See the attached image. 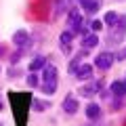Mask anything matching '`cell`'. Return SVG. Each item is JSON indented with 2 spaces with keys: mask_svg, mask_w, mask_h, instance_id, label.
Returning a JSON list of instances; mask_svg holds the SVG:
<instances>
[{
  "mask_svg": "<svg viewBox=\"0 0 126 126\" xmlns=\"http://www.w3.org/2000/svg\"><path fill=\"white\" fill-rule=\"evenodd\" d=\"M32 97L30 93H11L9 94V101H11V107H13V116L17 120V126H25L27 122V113L32 109Z\"/></svg>",
  "mask_w": 126,
  "mask_h": 126,
  "instance_id": "cell-1",
  "label": "cell"
},
{
  "mask_svg": "<svg viewBox=\"0 0 126 126\" xmlns=\"http://www.w3.org/2000/svg\"><path fill=\"white\" fill-rule=\"evenodd\" d=\"M67 23H69V30L74 32V36L84 32V27H86V25H84V17H82V13H80L78 6H72V9H69V13H67Z\"/></svg>",
  "mask_w": 126,
  "mask_h": 126,
  "instance_id": "cell-2",
  "label": "cell"
},
{
  "mask_svg": "<svg viewBox=\"0 0 126 126\" xmlns=\"http://www.w3.org/2000/svg\"><path fill=\"white\" fill-rule=\"evenodd\" d=\"M124 36H126V15H120L118 23L109 32V42H120Z\"/></svg>",
  "mask_w": 126,
  "mask_h": 126,
  "instance_id": "cell-3",
  "label": "cell"
},
{
  "mask_svg": "<svg viewBox=\"0 0 126 126\" xmlns=\"http://www.w3.org/2000/svg\"><path fill=\"white\" fill-rule=\"evenodd\" d=\"M113 63H116V57H113V53H109V50H105V53H99L97 57H94V67L101 69V72L109 69Z\"/></svg>",
  "mask_w": 126,
  "mask_h": 126,
  "instance_id": "cell-4",
  "label": "cell"
},
{
  "mask_svg": "<svg viewBox=\"0 0 126 126\" xmlns=\"http://www.w3.org/2000/svg\"><path fill=\"white\" fill-rule=\"evenodd\" d=\"M13 44L17 46L19 50H25V48H30V32L27 30H17L13 34Z\"/></svg>",
  "mask_w": 126,
  "mask_h": 126,
  "instance_id": "cell-5",
  "label": "cell"
},
{
  "mask_svg": "<svg viewBox=\"0 0 126 126\" xmlns=\"http://www.w3.org/2000/svg\"><path fill=\"white\" fill-rule=\"evenodd\" d=\"M101 86H103V82H101V80H90L88 84L80 86V97H86V99H90L93 94L101 93Z\"/></svg>",
  "mask_w": 126,
  "mask_h": 126,
  "instance_id": "cell-6",
  "label": "cell"
},
{
  "mask_svg": "<svg viewBox=\"0 0 126 126\" xmlns=\"http://www.w3.org/2000/svg\"><path fill=\"white\" fill-rule=\"evenodd\" d=\"M61 107H63V111H65V113L74 116V113H78V109H80V101H78L76 97H74V94H67V97L63 99Z\"/></svg>",
  "mask_w": 126,
  "mask_h": 126,
  "instance_id": "cell-7",
  "label": "cell"
},
{
  "mask_svg": "<svg viewBox=\"0 0 126 126\" xmlns=\"http://www.w3.org/2000/svg\"><path fill=\"white\" fill-rule=\"evenodd\" d=\"M72 40H74V32L72 30H63L61 34H59V46H61V50L65 55L72 50Z\"/></svg>",
  "mask_w": 126,
  "mask_h": 126,
  "instance_id": "cell-8",
  "label": "cell"
},
{
  "mask_svg": "<svg viewBox=\"0 0 126 126\" xmlns=\"http://www.w3.org/2000/svg\"><path fill=\"white\" fill-rule=\"evenodd\" d=\"M48 65V59L44 57V55H38V57H34L30 61V67H27V72L30 74H36V72H42V69Z\"/></svg>",
  "mask_w": 126,
  "mask_h": 126,
  "instance_id": "cell-9",
  "label": "cell"
},
{
  "mask_svg": "<svg viewBox=\"0 0 126 126\" xmlns=\"http://www.w3.org/2000/svg\"><path fill=\"white\" fill-rule=\"evenodd\" d=\"M84 113H86V118H88L90 122H97V120L101 118V113H103V111H101V105H99V103H94V101H90V103L86 105Z\"/></svg>",
  "mask_w": 126,
  "mask_h": 126,
  "instance_id": "cell-10",
  "label": "cell"
},
{
  "mask_svg": "<svg viewBox=\"0 0 126 126\" xmlns=\"http://www.w3.org/2000/svg\"><path fill=\"white\" fill-rule=\"evenodd\" d=\"M42 82H59V69L55 67L53 63H48L42 69Z\"/></svg>",
  "mask_w": 126,
  "mask_h": 126,
  "instance_id": "cell-11",
  "label": "cell"
},
{
  "mask_svg": "<svg viewBox=\"0 0 126 126\" xmlns=\"http://www.w3.org/2000/svg\"><path fill=\"white\" fill-rule=\"evenodd\" d=\"M93 65H88V63H82L80 67H78V72H76V78L78 80H82V82H88V80H93Z\"/></svg>",
  "mask_w": 126,
  "mask_h": 126,
  "instance_id": "cell-12",
  "label": "cell"
},
{
  "mask_svg": "<svg viewBox=\"0 0 126 126\" xmlns=\"http://www.w3.org/2000/svg\"><path fill=\"white\" fill-rule=\"evenodd\" d=\"M78 4H80V9L84 11L86 15H94L97 11L101 9L99 0H78Z\"/></svg>",
  "mask_w": 126,
  "mask_h": 126,
  "instance_id": "cell-13",
  "label": "cell"
},
{
  "mask_svg": "<svg viewBox=\"0 0 126 126\" xmlns=\"http://www.w3.org/2000/svg\"><path fill=\"white\" fill-rule=\"evenodd\" d=\"M72 0H55V13H53V17L55 19H59L63 13H69V9H72Z\"/></svg>",
  "mask_w": 126,
  "mask_h": 126,
  "instance_id": "cell-14",
  "label": "cell"
},
{
  "mask_svg": "<svg viewBox=\"0 0 126 126\" xmlns=\"http://www.w3.org/2000/svg\"><path fill=\"white\" fill-rule=\"evenodd\" d=\"M99 46V34H86L84 38H82V48L84 50H90V48H97Z\"/></svg>",
  "mask_w": 126,
  "mask_h": 126,
  "instance_id": "cell-15",
  "label": "cell"
},
{
  "mask_svg": "<svg viewBox=\"0 0 126 126\" xmlns=\"http://www.w3.org/2000/svg\"><path fill=\"white\" fill-rule=\"evenodd\" d=\"M82 57H86V50H84V48H82L80 53H78L76 57H74L72 61H69V65H67V72L72 74V76H76V72H78V67H80V65H82Z\"/></svg>",
  "mask_w": 126,
  "mask_h": 126,
  "instance_id": "cell-16",
  "label": "cell"
},
{
  "mask_svg": "<svg viewBox=\"0 0 126 126\" xmlns=\"http://www.w3.org/2000/svg\"><path fill=\"white\" fill-rule=\"evenodd\" d=\"M46 109H50V101H46V99H32V111H38V113H42V111H46Z\"/></svg>",
  "mask_w": 126,
  "mask_h": 126,
  "instance_id": "cell-17",
  "label": "cell"
},
{
  "mask_svg": "<svg viewBox=\"0 0 126 126\" xmlns=\"http://www.w3.org/2000/svg\"><path fill=\"white\" fill-rule=\"evenodd\" d=\"M109 93H111V97H124V94H126L124 82H122V80H113L111 84H109Z\"/></svg>",
  "mask_w": 126,
  "mask_h": 126,
  "instance_id": "cell-18",
  "label": "cell"
},
{
  "mask_svg": "<svg viewBox=\"0 0 126 126\" xmlns=\"http://www.w3.org/2000/svg\"><path fill=\"white\" fill-rule=\"evenodd\" d=\"M118 19H120V15H118L116 11H107V13L103 15V25L105 27H113L118 23Z\"/></svg>",
  "mask_w": 126,
  "mask_h": 126,
  "instance_id": "cell-19",
  "label": "cell"
},
{
  "mask_svg": "<svg viewBox=\"0 0 126 126\" xmlns=\"http://www.w3.org/2000/svg\"><path fill=\"white\" fill-rule=\"evenodd\" d=\"M57 84H59V82H40V90L50 97V94L57 93Z\"/></svg>",
  "mask_w": 126,
  "mask_h": 126,
  "instance_id": "cell-20",
  "label": "cell"
},
{
  "mask_svg": "<svg viewBox=\"0 0 126 126\" xmlns=\"http://www.w3.org/2000/svg\"><path fill=\"white\" fill-rule=\"evenodd\" d=\"M88 27H90V32H93V34H99L101 30H103V19H90L88 21Z\"/></svg>",
  "mask_w": 126,
  "mask_h": 126,
  "instance_id": "cell-21",
  "label": "cell"
},
{
  "mask_svg": "<svg viewBox=\"0 0 126 126\" xmlns=\"http://www.w3.org/2000/svg\"><path fill=\"white\" fill-rule=\"evenodd\" d=\"M25 82H27V86H32V88H38V86H40V78H38V74H27Z\"/></svg>",
  "mask_w": 126,
  "mask_h": 126,
  "instance_id": "cell-22",
  "label": "cell"
},
{
  "mask_svg": "<svg viewBox=\"0 0 126 126\" xmlns=\"http://www.w3.org/2000/svg\"><path fill=\"white\" fill-rule=\"evenodd\" d=\"M21 55H23V50H17V53H13V55H11V67L19 63V59H21Z\"/></svg>",
  "mask_w": 126,
  "mask_h": 126,
  "instance_id": "cell-23",
  "label": "cell"
},
{
  "mask_svg": "<svg viewBox=\"0 0 126 126\" xmlns=\"http://www.w3.org/2000/svg\"><path fill=\"white\" fill-rule=\"evenodd\" d=\"M120 107H122V101H120V99H113V101H111V109H116V111H118Z\"/></svg>",
  "mask_w": 126,
  "mask_h": 126,
  "instance_id": "cell-24",
  "label": "cell"
},
{
  "mask_svg": "<svg viewBox=\"0 0 126 126\" xmlns=\"http://www.w3.org/2000/svg\"><path fill=\"white\" fill-rule=\"evenodd\" d=\"M4 109V101H2V93H0V111Z\"/></svg>",
  "mask_w": 126,
  "mask_h": 126,
  "instance_id": "cell-25",
  "label": "cell"
},
{
  "mask_svg": "<svg viewBox=\"0 0 126 126\" xmlns=\"http://www.w3.org/2000/svg\"><path fill=\"white\" fill-rule=\"evenodd\" d=\"M120 59H126V46H124V50L120 53Z\"/></svg>",
  "mask_w": 126,
  "mask_h": 126,
  "instance_id": "cell-26",
  "label": "cell"
},
{
  "mask_svg": "<svg viewBox=\"0 0 126 126\" xmlns=\"http://www.w3.org/2000/svg\"><path fill=\"white\" fill-rule=\"evenodd\" d=\"M2 53H4V46H0V55H2Z\"/></svg>",
  "mask_w": 126,
  "mask_h": 126,
  "instance_id": "cell-27",
  "label": "cell"
},
{
  "mask_svg": "<svg viewBox=\"0 0 126 126\" xmlns=\"http://www.w3.org/2000/svg\"><path fill=\"white\" fill-rule=\"evenodd\" d=\"M122 82H124V90H126V80H122Z\"/></svg>",
  "mask_w": 126,
  "mask_h": 126,
  "instance_id": "cell-28",
  "label": "cell"
},
{
  "mask_svg": "<svg viewBox=\"0 0 126 126\" xmlns=\"http://www.w3.org/2000/svg\"><path fill=\"white\" fill-rule=\"evenodd\" d=\"M0 126H4V122H0Z\"/></svg>",
  "mask_w": 126,
  "mask_h": 126,
  "instance_id": "cell-29",
  "label": "cell"
},
{
  "mask_svg": "<svg viewBox=\"0 0 126 126\" xmlns=\"http://www.w3.org/2000/svg\"><path fill=\"white\" fill-rule=\"evenodd\" d=\"M0 74H2V67H0Z\"/></svg>",
  "mask_w": 126,
  "mask_h": 126,
  "instance_id": "cell-30",
  "label": "cell"
}]
</instances>
